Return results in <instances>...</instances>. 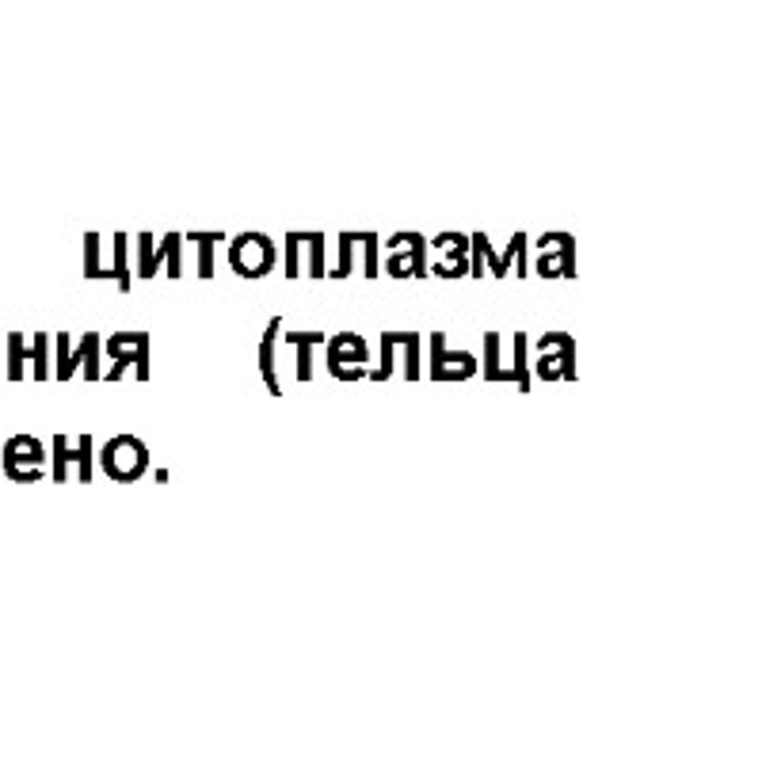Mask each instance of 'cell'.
<instances>
[{
  "mask_svg": "<svg viewBox=\"0 0 762 762\" xmlns=\"http://www.w3.org/2000/svg\"><path fill=\"white\" fill-rule=\"evenodd\" d=\"M99 466H104V473L111 480L134 485V480L149 469V450H145L142 438L119 435V438H111V443L104 446V454H99Z\"/></svg>",
  "mask_w": 762,
  "mask_h": 762,
  "instance_id": "6da1fadb",
  "label": "cell"
},
{
  "mask_svg": "<svg viewBox=\"0 0 762 762\" xmlns=\"http://www.w3.org/2000/svg\"><path fill=\"white\" fill-rule=\"evenodd\" d=\"M229 268L244 279H263L275 268V244L263 233H240L229 244Z\"/></svg>",
  "mask_w": 762,
  "mask_h": 762,
  "instance_id": "7a4b0ae2",
  "label": "cell"
},
{
  "mask_svg": "<svg viewBox=\"0 0 762 762\" xmlns=\"http://www.w3.org/2000/svg\"><path fill=\"white\" fill-rule=\"evenodd\" d=\"M537 378L542 381H576V339L568 333H545L537 339Z\"/></svg>",
  "mask_w": 762,
  "mask_h": 762,
  "instance_id": "3957f363",
  "label": "cell"
},
{
  "mask_svg": "<svg viewBox=\"0 0 762 762\" xmlns=\"http://www.w3.org/2000/svg\"><path fill=\"white\" fill-rule=\"evenodd\" d=\"M85 279H96V283H115L127 294L134 275H130V263H127V233H115V268H104L99 263V237L85 233Z\"/></svg>",
  "mask_w": 762,
  "mask_h": 762,
  "instance_id": "277c9868",
  "label": "cell"
},
{
  "mask_svg": "<svg viewBox=\"0 0 762 762\" xmlns=\"http://www.w3.org/2000/svg\"><path fill=\"white\" fill-rule=\"evenodd\" d=\"M99 351L104 339L99 333L80 336V351H69V336H57V381H69L77 374V367H85V381H99Z\"/></svg>",
  "mask_w": 762,
  "mask_h": 762,
  "instance_id": "5b68a950",
  "label": "cell"
},
{
  "mask_svg": "<svg viewBox=\"0 0 762 762\" xmlns=\"http://www.w3.org/2000/svg\"><path fill=\"white\" fill-rule=\"evenodd\" d=\"M179 244H184V237L179 233H168L161 240V248H153V237L142 233L138 237V248H142V255H138V279H153L156 271H168V279H179L184 275V268H179Z\"/></svg>",
  "mask_w": 762,
  "mask_h": 762,
  "instance_id": "8992f818",
  "label": "cell"
},
{
  "mask_svg": "<svg viewBox=\"0 0 762 762\" xmlns=\"http://www.w3.org/2000/svg\"><path fill=\"white\" fill-rule=\"evenodd\" d=\"M477 374V359L469 351H446V336H431V362L427 378L431 381H469Z\"/></svg>",
  "mask_w": 762,
  "mask_h": 762,
  "instance_id": "52a82bcc",
  "label": "cell"
},
{
  "mask_svg": "<svg viewBox=\"0 0 762 762\" xmlns=\"http://www.w3.org/2000/svg\"><path fill=\"white\" fill-rule=\"evenodd\" d=\"M115 336H119L130 351H122V347H115V344H104L107 355L115 359V367H111V374H104L99 381H119L127 367H138V381H149V333H115Z\"/></svg>",
  "mask_w": 762,
  "mask_h": 762,
  "instance_id": "ba28073f",
  "label": "cell"
},
{
  "mask_svg": "<svg viewBox=\"0 0 762 762\" xmlns=\"http://www.w3.org/2000/svg\"><path fill=\"white\" fill-rule=\"evenodd\" d=\"M328 344V370H333L336 381H344V370L351 367H367L370 351H367V339L355 336V333H339L333 339H325Z\"/></svg>",
  "mask_w": 762,
  "mask_h": 762,
  "instance_id": "9c48e42d",
  "label": "cell"
},
{
  "mask_svg": "<svg viewBox=\"0 0 762 762\" xmlns=\"http://www.w3.org/2000/svg\"><path fill=\"white\" fill-rule=\"evenodd\" d=\"M385 271L393 279H427V237L412 233L409 237V255H401L393 248V255L385 260Z\"/></svg>",
  "mask_w": 762,
  "mask_h": 762,
  "instance_id": "30bf717a",
  "label": "cell"
},
{
  "mask_svg": "<svg viewBox=\"0 0 762 762\" xmlns=\"http://www.w3.org/2000/svg\"><path fill=\"white\" fill-rule=\"evenodd\" d=\"M69 461H77V466H80V480H85V485H92V435L80 438L77 450H69V443H65L62 435L54 438V473H50V477H54L57 485L69 477V473H65V466H69Z\"/></svg>",
  "mask_w": 762,
  "mask_h": 762,
  "instance_id": "8fae6325",
  "label": "cell"
},
{
  "mask_svg": "<svg viewBox=\"0 0 762 762\" xmlns=\"http://www.w3.org/2000/svg\"><path fill=\"white\" fill-rule=\"evenodd\" d=\"M435 248H450V255L446 260H454V263H431V275H438V279H461V275H469V237L466 233H438L435 240H431Z\"/></svg>",
  "mask_w": 762,
  "mask_h": 762,
  "instance_id": "7c38bea8",
  "label": "cell"
},
{
  "mask_svg": "<svg viewBox=\"0 0 762 762\" xmlns=\"http://www.w3.org/2000/svg\"><path fill=\"white\" fill-rule=\"evenodd\" d=\"M557 248H560L557 255H553L549 248L537 255V263H534L537 275H545V279H576V237L560 233Z\"/></svg>",
  "mask_w": 762,
  "mask_h": 762,
  "instance_id": "4fadbf2b",
  "label": "cell"
},
{
  "mask_svg": "<svg viewBox=\"0 0 762 762\" xmlns=\"http://www.w3.org/2000/svg\"><path fill=\"white\" fill-rule=\"evenodd\" d=\"M20 461H31V466H43V461H46L43 443H39V438H31V435L8 438V443H4V477H8V480H15V466H20Z\"/></svg>",
  "mask_w": 762,
  "mask_h": 762,
  "instance_id": "5bb4252c",
  "label": "cell"
},
{
  "mask_svg": "<svg viewBox=\"0 0 762 762\" xmlns=\"http://www.w3.org/2000/svg\"><path fill=\"white\" fill-rule=\"evenodd\" d=\"M279 328H283V320H271L268 328H263V339H260V374H263V389H268L271 396L283 393V385H279V370H275V339H279Z\"/></svg>",
  "mask_w": 762,
  "mask_h": 762,
  "instance_id": "9a60e30c",
  "label": "cell"
},
{
  "mask_svg": "<svg viewBox=\"0 0 762 762\" xmlns=\"http://www.w3.org/2000/svg\"><path fill=\"white\" fill-rule=\"evenodd\" d=\"M523 252H526V233H515V237H511V244H508V252L496 255V252H492V244H485V252H480V260H488V268H492V275H496V279L508 275L511 260H519V275H526Z\"/></svg>",
  "mask_w": 762,
  "mask_h": 762,
  "instance_id": "2e32d148",
  "label": "cell"
},
{
  "mask_svg": "<svg viewBox=\"0 0 762 762\" xmlns=\"http://www.w3.org/2000/svg\"><path fill=\"white\" fill-rule=\"evenodd\" d=\"M187 244H198V279H210L214 275V244H221L226 233L218 229H206V233H184Z\"/></svg>",
  "mask_w": 762,
  "mask_h": 762,
  "instance_id": "e0dca14e",
  "label": "cell"
},
{
  "mask_svg": "<svg viewBox=\"0 0 762 762\" xmlns=\"http://www.w3.org/2000/svg\"><path fill=\"white\" fill-rule=\"evenodd\" d=\"M283 339H286V344H294V347H302V351H297V381H309L313 378V355H309V347L325 344V333H286Z\"/></svg>",
  "mask_w": 762,
  "mask_h": 762,
  "instance_id": "ac0fdd59",
  "label": "cell"
},
{
  "mask_svg": "<svg viewBox=\"0 0 762 762\" xmlns=\"http://www.w3.org/2000/svg\"><path fill=\"white\" fill-rule=\"evenodd\" d=\"M404 347V381H420V333H396Z\"/></svg>",
  "mask_w": 762,
  "mask_h": 762,
  "instance_id": "d6986e66",
  "label": "cell"
},
{
  "mask_svg": "<svg viewBox=\"0 0 762 762\" xmlns=\"http://www.w3.org/2000/svg\"><path fill=\"white\" fill-rule=\"evenodd\" d=\"M485 378L488 381H508V374L500 370V333L485 336Z\"/></svg>",
  "mask_w": 762,
  "mask_h": 762,
  "instance_id": "ffe728a7",
  "label": "cell"
},
{
  "mask_svg": "<svg viewBox=\"0 0 762 762\" xmlns=\"http://www.w3.org/2000/svg\"><path fill=\"white\" fill-rule=\"evenodd\" d=\"M393 347H396V333L381 336V367L367 370V381H389V378H393Z\"/></svg>",
  "mask_w": 762,
  "mask_h": 762,
  "instance_id": "44dd1931",
  "label": "cell"
},
{
  "mask_svg": "<svg viewBox=\"0 0 762 762\" xmlns=\"http://www.w3.org/2000/svg\"><path fill=\"white\" fill-rule=\"evenodd\" d=\"M302 240L309 244V275L325 279V233H302Z\"/></svg>",
  "mask_w": 762,
  "mask_h": 762,
  "instance_id": "7402d4cb",
  "label": "cell"
},
{
  "mask_svg": "<svg viewBox=\"0 0 762 762\" xmlns=\"http://www.w3.org/2000/svg\"><path fill=\"white\" fill-rule=\"evenodd\" d=\"M23 359H28V351H23V336L12 333L8 336V381H23Z\"/></svg>",
  "mask_w": 762,
  "mask_h": 762,
  "instance_id": "603a6c76",
  "label": "cell"
},
{
  "mask_svg": "<svg viewBox=\"0 0 762 762\" xmlns=\"http://www.w3.org/2000/svg\"><path fill=\"white\" fill-rule=\"evenodd\" d=\"M515 385L523 389V393H530V385H534V381H530V362H526V336H523V333L515 336Z\"/></svg>",
  "mask_w": 762,
  "mask_h": 762,
  "instance_id": "cb8c5ba5",
  "label": "cell"
},
{
  "mask_svg": "<svg viewBox=\"0 0 762 762\" xmlns=\"http://www.w3.org/2000/svg\"><path fill=\"white\" fill-rule=\"evenodd\" d=\"M46 347H50V336L46 333H39L35 336V344H31V351H28V359L35 362V381H46L50 378V370H46Z\"/></svg>",
  "mask_w": 762,
  "mask_h": 762,
  "instance_id": "d4e9b609",
  "label": "cell"
},
{
  "mask_svg": "<svg viewBox=\"0 0 762 762\" xmlns=\"http://www.w3.org/2000/svg\"><path fill=\"white\" fill-rule=\"evenodd\" d=\"M351 244H355L351 233H339V268L333 271V279H347V275H351Z\"/></svg>",
  "mask_w": 762,
  "mask_h": 762,
  "instance_id": "484cf974",
  "label": "cell"
},
{
  "mask_svg": "<svg viewBox=\"0 0 762 762\" xmlns=\"http://www.w3.org/2000/svg\"><path fill=\"white\" fill-rule=\"evenodd\" d=\"M286 279H297L302 268H297V248H302V233H286Z\"/></svg>",
  "mask_w": 762,
  "mask_h": 762,
  "instance_id": "4316f807",
  "label": "cell"
},
{
  "mask_svg": "<svg viewBox=\"0 0 762 762\" xmlns=\"http://www.w3.org/2000/svg\"><path fill=\"white\" fill-rule=\"evenodd\" d=\"M362 244H367V279H374L378 275V233H367V240H362Z\"/></svg>",
  "mask_w": 762,
  "mask_h": 762,
  "instance_id": "83f0119b",
  "label": "cell"
}]
</instances>
